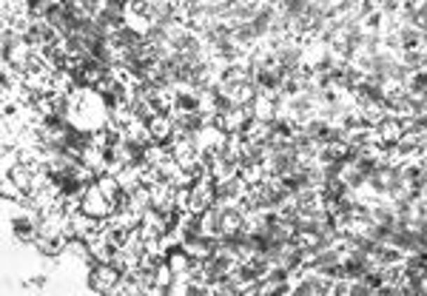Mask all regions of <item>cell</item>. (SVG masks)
<instances>
[{"instance_id":"6","label":"cell","mask_w":427,"mask_h":296,"mask_svg":"<svg viewBox=\"0 0 427 296\" xmlns=\"http://www.w3.org/2000/svg\"><path fill=\"white\" fill-rule=\"evenodd\" d=\"M29 288H46V276H34V279H29Z\"/></svg>"},{"instance_id":"4","label":"cell","mask_w":427,"mask_h":296,"mask_svg":"<svg viewBox=\"0 0 427 296\" xmlns=\"http://www.w3.org/2000/svg\"><path fill=\"white\" fill-rule=\"evenodd\" d=\"M148 132H151V143L157 146H168L174 140V117L171 114H157L148 120Z\"/></svg>"},{"instance_id":"1","label":"cell","mask_w":427,"mask_h":296,"mask_svg":"<svg viewBox=\"0 0 427 296\" xmlns=\"http://www.w3.org/2000/svg\"><path fill=\"white\" fill-rule=\"evenodd\" d=\"M122 271L114 262H94L89 265V288L94 293H114Z\"/></svg>"},{"instance_id":"5","label":"cell","mask_w":427,"mask_h":296,"mask_svg":"<svg viewBox=\"0 0 427 296\" xmlns=\"http://www.w3.org/2000/svg\"><path fill=\"white\" fill-rule=\"evenodd\" d=\"M251 111H253L256 120H268V122H274L276 114H279V103L271 100L265 92H260V94L253 97V103H251Z\"/></svg>"},{"instance_id":"2","label":"cell","mask_w":427,"mask_h":296,"mask_svg":"<svg viewBox=\"0 0 427 296\" xmlns=\"http://www.w3.org/2000/svg\"><path fill=\"white\" fill-rule=\"evenodd\" d=\"M83 211L85 214H92V217H97V220H108V217H114V199H108L100 188H97V183H92L89 188L83 191Z\"/></svg>"},{"instance_id":"3","label":"cell","mask_w":427,"mask_h":296,"mask_svg":"<svg viewBox=\"0 0 427 296\" xmlns=\"http://www.w3.org/2000/svg\"><path fill=\"white\" fill-rule=\"evenodd\" d=\"M71 228H74V237L77 239L92 242V239H97L103 234V220L85 214V211H77V214L71 217Z\"/></svg>"}]
</instances>
